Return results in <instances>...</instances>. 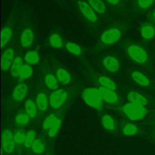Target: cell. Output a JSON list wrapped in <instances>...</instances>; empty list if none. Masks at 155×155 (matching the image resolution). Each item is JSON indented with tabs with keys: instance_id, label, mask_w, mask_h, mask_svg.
Masks as SVG:
<instances>
[{
	"instance_id": "4dcf8cb0",
	"label": "cell",
	"mask_w": 155,
	"mask_h": 155,
	"mask_svg": "<svg viewBox=\"0 0 155 155\" xmlns=\"http://www.w3.org/2000/svg\"><path fill=\"white\" fill-rule=\"evenodd\" d=\"M30 120L29 116L24 112L18 113L15 117V123L18 126H24L27 125Z\"/></svg>"
},
{
	"instance_id": "7c38bea8",
	"label": "cell",
	"mask_w": 155,
	"mask_h": 155,
	"mask_svg": "<svg viewBox=\"0 0 155 155\" xmlns=\"http://www.w3.org/2000/svg\"><path fill=\"white\" fill-rule=\"evenodd\" d=\"M101 96L104 101L110 104L116 103L118 101V96L114 90L101 86L99 88Z\"/></svg>"
},
{
	"instance_id": "b9f144b4",
	"label": "cell",
	"mask_w": 155,
	"mask_h": 155,
	"mask_svg": "<svg viewBox=\"0 0 155 155\" xmlns=\"http://www.w3.org/2000/svg\"><path fill=\"white\" fill-rule=\"evenodd\" d=\"M48 155H51V154H48Z\"/></svg>"
},
{
	"instance_id": "4fadbf2b",
	"label": "cell",
	"mask_w": 155,
	"mask_h": 155,
	"mask_svg": "<svg viewBox=\"0 0 155 155\" xmlns=\"http://www.w3.org/2000/svg\"><path fill=\"white\" fill-rule=\"evenodd\" d=\"M127 99L131 103L145 106L147 104V99L143 95L136 91H130L127 95Z\"/></svg>"
},
{
	"instance_id": "7402d4cb",
	"label": "cell",
	"mask_w": 155,
	"mask_h": 155,
	"mask_svg": "<svg viewBox=\"0 0 155 155\" xmlns=\"http://www.w3.org/2000/svg\"><path fill=\"white\" fill-rule=\"evenodd\" d=\"M44 82L47 87L50 90H56L59 86V81L54 75L53 74H47L44 78Z\"/></svg>"
},
{
	"instance_id": "e575fe53",
	"label": "cell",
	"mask_w": 155,
	"mask_h": 155,
	"mask_svg": "<svg viewBox=\"0 0 155 155\" xmlns=\"http://www.w3.org/2000/svg\"><path fill=\"white\" fill-rule=\"evenodd\" d=\"M25 136L26 134L21 130L16 132L14 134V139L15 143L18 145H21L22 143H24Z\"/></svg>"
},
{
	"instance_id": "44dd1931",
	"label": "cell",
	"mask_w": 155,
	"mask_h": 155,
	"mask_svg": "<svg viewBox=\"0 0 155 155\" xmlns=\"http://www.w3.org/2000/svg\"><path fill=\"white\" fill-rule=\"evenodd\" d=\"M33 70L32 67L29 64H23L19 73V79L21 81H23L25 79H29L33 75Z\"/></svg>"
},
{
	"instance_id": "ab89813d",
	"label": "cell",
	"mask_w": 155,
	"mask_h": 155,
	"mask_svg": "<svg viewBox=\"0 0 155 155\" xmlns=\"http://www.w3.org/2000/svg\"><path fill=\"white\" fill-rule=\"evenodd\" d=\"M153 16H154V17L155 18V12H154V14H153Z\"/></svg>"
},
{
	"instance_id": "cb8c5ba5",
	"label": "cell",
	"mask_w": 155,
	"mask_h": 155,
	"mask_svg": "<svg viewBox=\"0 0 155 155\" xmlns=\"http://www.w3.org/2000/svg\"><path fill=\"white\" fill-rule=\"evenodd\" d=\"M88 3L93 9L99 14L104 13L106 10V6L102 0H87Z\"/></svg>"
},
{
	"instance_id": "ac0fdd59",
	"label": "cell",
	"mask_w": 155,
	"mask_h": 155,
	"mask_svg": "<svg viewBox=\"0 0 155 155\" xmlns=\"http://www.w3.org/2000/svg\"><path fill=\"white\" fill-rule=\"evenodd\" d=\"M24 107L25 113L31 118H34L37 115V106L36 102L32 99H27L24 103Z\"/></svg>"
},
{
	"instance_id": "277c9868",
	"label": "cell",
	"mask_w": 155,
	"mask_h": 155,
	"mask_svg": "<svg viewBox=\"0 0 155 155\" xmlns=\"http://www.w3.org/2000/svg\"><path fill=\"white\" fill-rule=\"evenodd\" d=\"M127 53L132 60L139 64L145 62L148 59V56L145 50L137 45H130L127 49Z\"/></svg>"
},
{
	"instance_id": "d4e9b609",
	"label": "cell",
	"mask_w": 155,
	"mask_h": 155,
	"mask_svg": "<svg viewBox=\"0 0 155 155\" xmlns=\"http://www.w3.org/2000/svg\"><path fill=\"white\" fill-rule=\"evenodd\" d=\"M98 82L99 84L104 87L115 90H116L117 86L116 83L110 78L105 76H101L98 78Z\"/></svg>"
},
{
	"instance_id": "f35d334b",
	"label": "cell",
	"mask_w": 155,
	"mask_h": 155,
	"mask_svg": "<svg viewBox=\"0 0 155 155\" xmlns=\"http://www.w3.org/2000/svg\"><path fill=\"white\" fill-rule=\"evenodd\" d=\"M153 120H154V123L155 122V114H154V119H153Z\"/></svg>"
},
{
	"instance_id": "603a6c76",
	"label": "cell",
	"mask_w": 155,
	"mask_h": 155,
	"mask_svg": "<svg viewBox=\"0 0 155 155\" xmlns=\"http://www.w3.org/2000/svg\"><path fill=\"white\" fill-rule=\"evenodd\" d=\"M101 123L105 129L109 131H113L116 128V124L113 118L108 115L104 114L101 118Z\"/></svg>"
},
{
	"instance_id": "7a4b0ae2",
	"label": "cell",
	"mask_w": 155,
	"mask_h": 155,
	"mask_svg": "<svg viewBox=\"0 0 155 155\" xmlns=\"http://www.w3.org/2000/svg\"><path fill=\"white\" fill-rule=\"evenodd\" d=\"M122 110L125 115L132 120L142 119L148 112L147 110L143 106L131 102L125 104L122 108Z\"/></svg>"
},
{
	"instance_id": "8fae6325",
	"label": "cell",
	"mask_w": 155,
	"mask_h": 155,
	"mask_svg": "<svg viewBox=\"0 0 155 155\" xmlns=\"http://www.w3.org/2000/svg\"><path fill=\"white\" fill-rule=\"evenodd\" d=\"M28 92V86L26 84L21 82L17 84L12 92V97L16 102H21L25 97Z\"/></svg>"
},
{
	"instance_id": "f1b7e54d",
	"label": "cell",
	"mask_w": 155,
	"mask_h": 155,
	"mask_svg": "<svg viewBox=\"0 0 155 155\" xmlns=\"http://www.w3.org/2000/svg\"><path fill=\"white\" fill-rule=\"evenodd\" d=\"M58 119V117L56 114L53 113L49 114L43 121V123H42L43 129L45 130H49Z\"/></svg>"
},
{
	"instance_id": "2e32d148",
	"label": "cell",
	"mask_w": 155,
	"mask_h": 155,
	"mask_svg": "<svg viewBox=\"0 0 155 155\" xmlns=\"http://www.w3.org/2000/svg\"><path fill=\"white\" fill-rule=\"evenodd\" d=\"M56 76L58 81L63 85H67L71 81V76L69 72L63 68H59L56 71Z\"/></svg>"
},
{
	"instance_id": "6da1fadb",
	"label": "cell",
	"mask_w": 155,
	"mask_h": 155,
	"mask_svg": "<svg viewBox=\"0 0 155 155\" xmlns=\"http://www.w3.org/2000/svg\"><path fill=\"white\" fill-rule=\"evenodd\" d=\"M82 97L88 106L99 111L102 110L104 100L98 88L95 87L85 88L82 93Z\"/></svg>"
},
{
	"instance_id": "30bf717a",
	"label": "cell",
	"mask_w": 155,
	"mask_h": 155,
	"mask_svg": "<svg viewBox=\"0 0 155 155\" xmlns=\"http://www.w3.org/2000/svg\"><path fill=\"white\" fill-rule=\"evenodd\" d=\"M102 64L105 70L112 73L117 72L120 67L119 60L113 56H105L103 59Z\"/></svg>"
},
{
	"instance_id": "d6a6232c",
	"label": "cell",
	"mask_w": 155,
	"mask_h": 155,
	"mask_svg": "<svg viewBox=\"0 0 155 155\" xmlns=\"http://www.w3.org/2000/svg\"><path fill=\"white\" fill-rule=\"evenodd\" d=\"M36 139V132L33 130H29L25 136V139L24 140V147L26 148H31L33 142Z\"/></svg>"
},
{
	"instance_id": "52a82bcc",
	"label": "cell",
	"mask_w": 155,
	"mask_h": 155,
	"mask_svg": "<svg viewBox=\"0 0 155 155\" xmlns=\"http://www.w3.org/2000/svg\"><path fill=\"white\" fill-rule=\"evenodd\" d=\"M77 5L81 13L87 20L92 22H95L97 20L96 12L88 2L82 0H79L77 2Z\"/></svg>"
},
{
	"instance_id": "5b68a950",
	"label": "cell",
	"mask_w": 155,
	"mask_h": 155,
	"mask_svg": "<svg viewBox=\"0 0 155 155\" xmlns=\"http://www.w3.org/2000/svg\"><path fill=\"white\" fill-rule=\"evenodd\" d=\"M14 134L9 129L4 130L2 133V148L5 153L10 154L15 148Z\"/></svg>"
},
{
	"instance_id": "9c48e42d",
	"label": "cell",
	"mask_w": 155,
	"mask_h": 155,
	"mask_svg": "<svg viewBox=\"0 0 155 155\" xmlns=\"http://www.w3.org/2000/svg\"><path fill=\"white\" fill-rule=\"evenodd\" d=\"M34 33L33 30L30 28H25L22 31L19 42L21 45L25 48H29L33 43Z\"/></svg>"
},
{
	"instance_id": "f546056e",
	"label": "cell",
	"mask_w": 155,
	"mask_h": 155,
	"mask_svg": "<svg viewBox=\"0 0 155 155\" xmlns=\"http://www.w3.org/2000/svg\"><path fill=\"white\" fill-rule=\"evenodd\" d=\"M67 50L74 56H79L82 51L81 48L79 45L74 42H68L65 44Z\"/></svg>"
},
{
	"instance_id": "8992f818",
	"label": "cell",
	"mask_w": 155,
	"mask_h": 155,
	"mask_svg": "<svg viewBox=\"0 0 155 155\" xmlns=\"http://www.w3.org/2000/svg\"><path fill=\"white\" fill-rule=\"evenodd\" d=\"M120 36V30L116 27H112L102 33L101 36V41L105 45H111L116 42Z\"/></svg>"
},
{
	"instance_id": "ffe728a7",
	"label": "cell",
	"mask_w": 155,
	"mask_h": 155,
	"mask_svg": "<svg viewBox=\"0 0 155 155\" xmlns=\"http://www.w3.org/2000/svg\"><path fill=\"white\" fill-rule=\"evenodd\" d=\"M12 36V30L10 27H4L1 31V47L2 48L10 41Z\"/></svg>"
},
{
	"instance_id": "d6986e66",
	"label": "cell",
	"mask_w": 155,
	"mask_h": 155,
	"mask_svg": "<svg viewBox=\"0 0 155 155\" xmlns=\"http://www.w3.org/2000/svg\"><path fill=\"white\" fill-rule=\"evenodd\" d=\"M131 78L134 82L141 86H148L150 84L148 78L139 71H134L131 73Z\"/></svg>"
},
{
	"instance_id": "484cf974",
	"label": "cell",
	"mask_w": 155,
	"mask_h": 155,
	"mask_svg": "<svg viewBox=\"0 0 155 155\" xmlns=\"http://www.w3.org/2000/svg\"><path fill=\"white\" fill-rule=\"evenodd\" d=\"M50 45L55 48H61L63 47V41L61 36L58 33L51 34L48 39Z\"/></svg>"
},
{
	"instance_id": "ba28073f",
	"label": "cell",
	"mask_w": 155,
	"mask_h": 155,
	"mask_svg": "<svg viewBox=\"0 0 155 155\" xmlns=\"http://www.w3.org/2000/svg\"><path fill=\"white\" fill-rule=\"evenodd\" d=\"M15 50L12 48H7L2 52L1 59V67L2 71H6L10 70L15 58Z\"/></svg>"
},
{
	"instance_id": "8d00e7d4",
	"label": "cell",
	"mask_w": 155,
	"mask_h": 155,
	"mask_svg": "<svg viewBox=\"0 0 155 155\" xmlns=\"http://www.w3.org/2000/svg\"><path fill=\"white\" fill-rule=\"evenodd\" d=\"M150 137L151 140L155 143V125H153L150 129Z\"/></svg>"
},
{
	"instance_id": "5bb4252c",
	"label": "cell",
	"mask_w": 155,
	"mask_h": 155,
	"mask_svg": "<svg viewBox=\"0 0 155 155\" xmlns=\"http://www.w3.org/2000/svg\"><path fill=\"white\" fill-rule=\"evenodd\" d=\"M35 102L39 111L44 112L48 108L49 99H48L47 95L44 93L40 92L36 96Z\"/></svg>"
},
{
	"instance_id": "d590c367",
	"label": "cell",
	"mask_w": 155,
	"mask_h": 155,
	"mask_svg": "<svg viewBox=\"0 0 155 155\" xmlns=\"http://www.w3.org/2000/svg\"><path fill=\"white\" fill-rule=\"evenodd\" d=\"M153 0H137L139 6L142 8H147L149 7L153 3Z\"/></svg>"
},
{
	"instance_id": "60d3db41",
	"label": "cell",
	"mask_w": 155,
	"mask_h": 155,
	"mask_svg": "<svg viewBox=\"0 0 155 155\" xmlns=\"http://www.w3.org/2000/svg\"><path fill=\"white\" fill-rule=\"evenodd\" d=\"M153 125H155V122H154V124H153Z\"/></svg>"
},
{
	"instance_id": "1f68e13d",
	"label": "cell",
	"mask_w": 155,
	"mask_h": 155,
	"mask_svg": "<svg viewBox=\"0 0 155 155\" xmlns=\"http://www.w3.org/2000/svg\"><path fill=\"white\" fill-rule=\"evenodd\" d=\"M31 150L36 154H42L45 150V146L43 142L39 139H36L33 142L31 147Z\"/></svg>"
},
{
	"instance_id": "83f0119b",
	"label": "cell",
	"mask_w": 155,
	"mask_h": 155,
	"mask_svg": "<svg viewBox=\"0 0 155 155\" xmlns=\"http://www.w3.org/2000/svg\"><path fill=\"white\" fill-rule=\"evenodd\" d=\"M139 130L137 127L131 123H127L124 125L122 129V133L125 136H133L137 133Z\"/></svg>"
},
{
	"instance_id": "4316f807",
	"label": "cell",
	"mask_w": 155,
	"mask_h": 155,
	"mask_svg": "<svg viewBox=\"0 0 155 155\" xmlns=\"http://www.w3.org/2000/svg\"><path fill=\"white\" fill-rule=\"evenodd\" d=\"M140 33L144 39H150L155 35V28L152 25L146 24L142 27Z\"/></svg>"
},
{
	"instance_id": "3957f363",
	"label": "cell",
	"mask_w": 155,
	"mask_h": 155,
	"mask_svg": "<svg viewBox=\"0 0 155 155\" xmlns=\"http://www.w3.org/2000/svg\"><path fill=\"white\" fill-rule=\"evenodd\" d=\"M68 97V93L64 89H57L49 96V104L54 109L61 107Z\"/></svg>"
},
{
	"instance_id": "e0dca14e",
	"label": "cell",
	"mask_w": 155,
	"mask_h": 155,
	"mask_svg": "<svg viewBox=\"0 0 155 155\" xmlns=\"http://www.w3.org/2000/svg\"><path fill=\"white\" fill-rule=\"evenodd\" d=\"M25 62L29 65H36L40 60L39 54L36 50H30L25 53L24 57Z\"/></svg>"
},
{
	"instance_id": "836d02e7",
	"label": "cell",
	"mask_w": 155,
	"mask_h": 155,
	"mask_svg": "<svg viewBox=\"0 0 155 155\" xmlns=\"http://www.w3.org/2000/svg\"><path fill=\"white\" fill-rule=\"evenodd\" d=\"M61 125V119L58 118L56 121L54 123L52 127L49 129L48 132V136L50 138L54 137L58 133V131Z\"/></svg>"
},
{
	"instance_id": "74e56055",
	"label": "cell",
	"mask_w": 155,
	"mask_h": 155,
	"mask_svg": "<svg viewBox=\"0 0 155 155\" xmlns=\"http://www.w3.org/2000/svg\"><path fill=\"white\" fill-rule=\"evenodd\" d=\"M110 4L113 5H116L119 4L120 0H107Z\"/></svg>"
},
{
	"instance_id": "9a60e30c",
	"label": "cell",
	"mask_w": 155,
	"mask_h": 155,
	"mask_svg": "<svg viewBox=\"0 0 155 155\" xmlns=\"http://www.w3.org/2000/svg\"><path fill=\"white\" fill-rule=\"evenodd\" d=\"M23 65V59L21 56L15 58L10 68V75L13 78H18L19 71Z\"/></svg>"
}]
</instances>
